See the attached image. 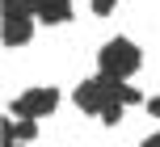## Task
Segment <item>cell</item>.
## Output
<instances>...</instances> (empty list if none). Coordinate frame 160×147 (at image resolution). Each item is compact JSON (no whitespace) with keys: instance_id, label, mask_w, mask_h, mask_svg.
<instances>
[{"instance_id":"7c38bea8","label":"cell","mask_w":160,"mask_h":147,"mask_svg":"<svg viewBox=\"0 0 160 147\" xmlns=\"http://www.w3.org/2000/svg\"><path fill=\"white\" fill-rule=\"evenodd\" d=\"M4 147H21V143H4Z\"/></svg>"},{"instance_id":"8992f818","label":"cell","mask_w":160,"mask_h":147,"mask_svg":"<svg viewBox=\"0 0 160 147\" xmlns=\"http://www.w3.org/2000/svg\"><path fill=\"white\" fill-rule=\"evenodd\" d=\"M72 0H38V21L42 25H68L72 21Z\"/></svg>"},{"instance_id":"7a4b0ae2","label":"cell","mask_w":160,"mask_h":147,"mask_svg":"<svg viewBox=\"0 0 160 147\" xmlns=\"http://www.w3.org/2000/svg\"><path fill=\"white\" fill-rule=\"evenodd\" d=\"M139 67H143V50H139L135 42L127 38V34L110 38L101 50H97V72L110 76V80H131Z\"/></svg>"},{"instance_id":"30bf717a","label":"cell","mask_w":160,"mask_h":147,"mask_svg":"<svg viewBox=\"0 0 160 147\" xmlns=\"http://www.w3.org/2000/svg\"><path fill=\"white\" fill-rule=\"evenodd\" d=\"M148 114H152L156 122H160V97H152V101H148Z\"/></svg>"},{"instance_id":"8fae6325","label":"cell","mask_w":160,"mask_h":147,"mask_svg":"<svg viewBox=\"0 0 160 147\" xmlns=\"http://www.w3.org/2000/svg\"><path fill=\"white\" fill-rule=\"evenodd\" d=\"M139 147H160V130H156V135H148V139L139 143Z\"/></svg>"},{"instance_id":"5b68a950","label":"cell","mask_w":160,"mask_h":147,"mask_svg":"<svg viewBox=\"0 0 160 147\" xmlns=\"http://www.w3.org/2000/svg\"><path fill=\"white\" fill-rule=\"evenodd\" d=\"M38 139V118H4V143H30Z\"/></svg>"},{"instance_id":"6da1fadb","label":"cell","mask_w":160,"mask_h":147,"mask_svg":"<svg viewBox=\"0 0 160 147\" xmlns=\"http://www.w3.org/2000/svg\"><path fill=\"white\" fill-rule=\"evenodd\" d=\"M72 101H76V109L80 114H88V118H101L105 109H127V105H139V88H131L127 80H110V76H88V80H80L76 84V92H72Z\"/></svg>"},{"instance_id":"3957f363","label":"cell","mask_w":160,"mask_h":147,"mask_svg":"<svg viewBox=\"0 0 160 147\" xmlns=\"http://www.w3.org/2000/svg\"><path fill=\"white\" fill-rule=\"evenodd\" d=\"M59 88H25L21 97H13L8 101V114L13 118H47V114H55L59 109Z\"/></svg>"},{"instance_id":"277c9868","label":"cell","mask_w":160,"mask_h":147,"mask_svg":"<svg viewBox=\"0 0 160 147\" xmlns=\"http://www.w3.org/2000/svg\"><path fill=\"white\" fill-rule=\"evenodd\" d=\"M4 46H30L34 38V17H4Z\"/></svg>"},{"instance_id":"52a82bcc","label":"cell","mask_w":160,"mask_h":147,"mask_svg":"<svg viewBox=\"0 0 160 147\" xmlns=\"http://www.w3.org/2000/svg\"><path fill=\"white\" fill-rule=\"evenodd\" d=\"M4 17H38V0H4Z\"/></svg>"},{"instance_id":"9c48e42d","label":"cell","mask_w":160,"mask_h":147,"mask_svg":"<svg viewBox=\"0 0 160 147\" xmlns=\"http://www.w3.org/2000/svg\"><path fill=\"white\" fill-rule=\"evenodd\" d=\"M101 122H105V126H118V122H122V109H118V105H114V109H105V114H101Z\"/></svg>"},{"instance_id":"ba28073f","label":"cell","mask_w":160,"mask_h":147,"mask_svg":"<svg viewBox=\"0 0 160 147\" xmlns=\"http://www.w3.org/2000/svg\"><path fill=\"white\" fill-rule=\"evenodd\" d=\"M88 4H93V13H97V17H110L118 0H88Z\"/></svg>"}]
</instances>
